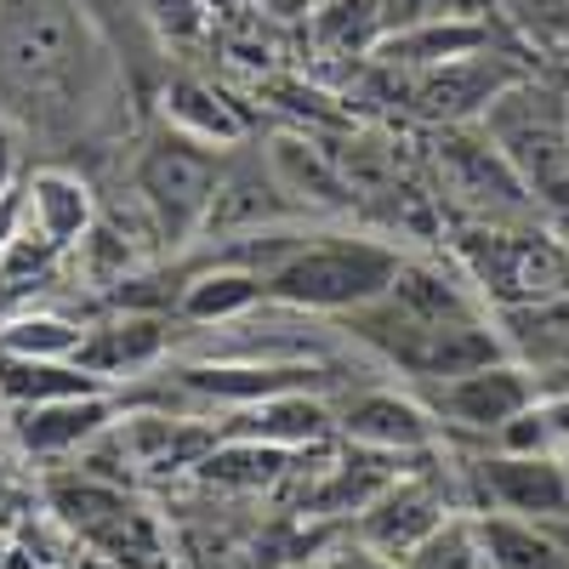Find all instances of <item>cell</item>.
<instances>
[{
  "label": "cell",
  "mask_w": 569,
  "mask_h": 569,
  "mask_svg": "<svg viewBox=\"0 0 569 569\" xmlns=\"http://www.w3.org/2000/svg\"><path fill=\"white\" fill-rule=\"evenodd\" d=\"M109 52L74 0H0V114L74 131L103 109Z\"/></svg>",
  "instance_id": "6da1fadb"
},
{
  "label": "cell",
  "mask_w": 569,
  "mask_h": 569,
  "mask_svg": "<svg viewBox=\"0 0 569 569\" xmlns=\"http://www.w3.org/2000/svg\"><path fill=\"white\" fill-rule=\"evenodd\" d=\"M450 251L490 313H525L569 291V240L552 222H461Z\"/></svg>",
  "instance_id": "7a4b0ae2"
},
{
  "label": "cell",
  "mask_w": 569,
  "mask_h": 569,
  "mask_svg": "<svg viewBox=\"0 0 569 569\" xmlns=\"http://www.w3.org/2000/svg\"><path fill=\"white\" fill-rule=\"evenodd\" d=\"M405 251L376 233H302L297 251L284 257L262 284L268 302L297 308V313H359L393 284Z\"/></svg>",
  "instance_id": "3957f363"
},
{
  "label": "cell",
  "mask_w": 569,
  "mask_h": 569,
  "mask_svg": "<svg viewBox=\"0 0 569 569\" xmlns=\"http://www.w3.org/2000/svg\"><path fill=\"white\" fill-rule=\"evenodd\" d=\"M479 131L507 154V166L525 177L547 222L569 228V98L552 80L525 74L479 114Z\"/></svg>",
  "instance_id": "277c9868"
},
{
  "label": "cell",
  "mask_w": 569,
  "mask_h": 569,
  "mask_svg": "<svg viewBox=\"0 0 569 569\" xmlns=\"http://www.w3.org/2000/svg\"><path fill=\"white\" fill-rule=\"evenodd\" d=\"M427 188L450 211V222H547L536 194L507 166V154L479 131V126H433L427 137Z\"/></svg>",
  "instance_id": "5b68a950"
},
{
  "label": "cell",
  "mask_w": 569,
  "mask_h": 569,
  "mask_svg": "<svg viewBox=\"0 0 569 569\" xmlns=\"http://www.w3.org/2000/svg\"><path fill=\"white\" fill-rule=\"evenodd\" d=\"M342 330L353 342H365L382 365H393L399 376H410L416 388H439L450 376H467L490 359H507L501 337L490 319H472V325H427V319H410L399 308H388L376 297L370 308L348 313Z\"/></svg>",
  "instance_id": "8992f818"
},
{
  "label": "cell",
  "mask_w": 569,
  "mask_h": 569,
  "mask_svg": "<svg viewBox=\"0 0 569 569\" xmlns=\"http://www.w3.org/2000/svg\"><path fill=\"white\" fill-rule=\"evenodd\" d=\"M222 149L188 137L177 126L154 131L142 142V154L131 166V194L149 217V233L160 246H188L206 233L211 200H217V182H222Z\"/></svg>",
  "instance_id": "52a82bcc"
},
{
  "label": "cell",
  "mask_w": 569,
  "mask_h": 569,
  "mask_svg": "<svg viewBox=\"0 0 569 569\" xmlns=\"http://www.w3.org/2000/svg\"><path fill=\"white\" fill-rule=\"evenodd\" d=\"M52 512L63 525L86 541L98 547L109 563L120 569H154L166 558V536L154 525V512H142L126 485L103 479V472H74V479H52Z\"/></svg>",
  "instance_id": "ba28073f"
},
{
  "label": "cell",
  "mask_w": 569,
  "mask_h": 569,
  "mask_svg": "<svg viewBox=\"0 0 569 569\" xmlns=\"http://www.w3.org/2000/svg\"><path fill=\"white\" fill-rule=\"evenodd\" d=\"M382 74H388V98L399 103V114L421 126H479V114L530 69H518L501 46H490V52H472V58L421 69V74H393V69Z\"/></svg>",
  "instance_id": "9c48e42d"
},
{
  "label": "cell",
  "mask_w": 569,
  "mask_h": 569,
  "mask_svg": "<svg viewBox=\"0 0 569 569\" xmlns=\"http://www.w3.org/2000/svg\"><path fill=\"white\" fill-rule=\"evenodd\" d=\"M222 439V427H206L194 416H177V410H131L114 416V427L91 445V467L86 472H103L120 467L126 479H177V472H194Z\"/></svg>",
  "instance_id": "30bf717a"
},
{
  "label": "cell",
  "mask_w": 569,
  "mask_h": 569,
  "mask_svg": "<svg viewBox=\"0 0 569 569\" xmlns=\"http://www.w3.org/2000/svg\"><path fill=\"white\" fill-rule=\"evenodd\" d=\"M467 479V512H501V518H541V525H569V461L563 456H507L490 450Z\"/></svg>",
  "instance_id": "8fae6325"
},
{
  "label": "cell",
  "mask_w": 569,
  "mask_h": 569,
  "mask_svg": "<svg viewBox=\"0 0 569 569\" xmlns=\"http://www.w3.org/2000/svg\"><path fill=\"white\" fill-rule=\"evenodd\" d=\"M450 512H467V507L445 490L439 472L410 467V472H399V479L376 496L365 512H353V541L370 547V552H382V558H393V563H405L427 536L445 525Z\"/></svg>",
  "instance_id": "7c38bea8"
},
{
  "label": "cell",
  "mask_w": 569,
  "mask_h": 569,
  "mask_svg": "<svg viewBox=\"0 0 569 569\" xmlns=\"http://www.w3.org/2000/svg\"><path fill=\"white\" fill-rule=\"evenodd\" d=\"M541 399V382L530 365L512 359H490L467 376H450V382L427 388V410L439 416V427H456V433L472 439H496L512 416H525Z\"/></svg>",
  "instance_id": "4fadbf2b"
},
{
  "label": "cell",
  "mask_w": 569,
  "mask_h": 569,
  "mask_svg": "<svg viewBox=\"0 0 569 569\" xmlns=\"http://www.w3.org/2000/svg\"><path fill=\"white\" fill-rule=\"evenodd\" d=\"M171 353V319L149 308H120L98 325H86L74 365L91 370L98 382H137V376L160 370Z\"/></svg>",
  "instance_id": "5bb4252c"
},
{
  "label": "cell",
  "mask_w": 569,
  "mask_h": 569,
  "mask_svg": "<svg viewBox=\"0 0 569 569\" xmlns=\"http://www.w3.org/2000/svg\"><path fill=\"white\" fill-rule=\"evenodd\" d=\"M291 217H302V206L284 194L268 160H228L200 240H246V233L291 228Z\"/></svg>",
  "instance_id": "9a60e30c"
},
{
  "label": "cell",
  "mask_w": 569,
  "mask_h": 569,
  "mask_svg": "<svg viewBox=\"0 0 569 569\" xmlns=\"http://www.w3.org/2000/svg\"><path fill=\"white\" fill-rule=\"evenodd\" d=\"M337 433H342L348 445L388 450V456H433V450H439V416L427 410V399L370 388V393L342 399Z\"/></svg>",
  "instance_id": "2e32d148"
},
{
  "label": "cell",
  "mask_w": 569,
  "mask_h": 569,
  "mask_svg": "<svg viewBox=\"0 0 569 569\" xmlns=\"http://www.w3.org/2000/svg\"><path fill=\"white\" fill-rule=\"evenodd\" d=\"M330 433H337V410L313 399L308 388L257 399L222 421V439H251V445H273V450H319Z\"/></svg>",
  "instance_id": "e0dca14e"
},
{
  "label": "cell",
  "mask_w": 569,
  "mask_h": 569,
  "mask_svg": "<svg viewBox=\"0 0 569 569\" xmlns=\"http://www.w3.org/2000/svg\"><path fill=\"white\" fill-rule=\"evenodd\" d=\"M120 405L109 393L91 399H52V405H23L12 410V433L29 456H69V450H91L109 427H114Z\"/></svg>",
  "instance_id": "ac0fdd59"
},
{
  "label": "cell",
  "mask_w": 569,
  "mask_h": 569,
  "mask_svg": "<svg viewBox=\"0 0 569 569\" xmlns=\"http://www.w3.org/2000/svg\"><path fill=\"white\" fill-rule=\"evenodd\" d=\"M23 222L69 257L91 240V228H98V200H91V188L74 171L40 166L34 177H23Z\"/></svg>",
  "instance_id": "d6986e66"
},
{
  "label": "cell",
  "mask_w": 569,
  "mask_h": 569,
  "mask_svg": "<svg viewBox=\"0 0 569 569\" xmlns=\"http://www.w3.org/2000/svg\"><path fill=\"white\" fill-rule=\"evenodd\" d=\"M490 46H496L490 18H445V23L382 34L370 63L393 69V74H421V69H439V63H456V58H472V52H490Z\"/></svg>",
  "instance_id": "ffe728a7"
},
{
  "label": "cell",
  "mask_w": 569,
  "mask_h": 569,
  "mask_svg": "<svg viewBox=\"0 0 569 569\" xmlns=\"http://www.w3.org/2000/svg\"><path fill=\"white\" fill-rule=\"evenodd\" d=\"M268 166L302 211H353L348 182H342L337 160H330V149L319 137H273Z\"/></svg>",
  "instance_id": "44dd1931"
},
{
  "label": "cell",
  "mask_w": 569,
  "mask_h": 569,
  "mask_svg": "<svg viewBox=\"0 0 569 569\" xmlns=\"http://www.w3.org/2000/svg\"><path fill=\"white\" fill-rule=\"evenodd\" d=\"M268 302V284L251 268H233V262H211L200 273H188V284L177 291V313L188 325H240Z\"/></svg>",
  "instance_id": "7402d4cb"
},
{
  "label": "cell",
  "mask_w": 569,
  "mask_h": 569,
  "mask_svg": "<svg viewBox=\"0 0 569 569\" xmlns=\"http://www.w3.org/2000/svg\"><path fill=\"white\" fill-rule=\"evenodd\" d=\"M490 552V569H569V525H541V518H501L472 512Z\"/></svg>",
  "instance_id": "603a6c76"
},
{
  "label": "cell",
  "mask_w": 569,
  "mask_h": 569,
  "mask_svg": "<svg viewBox=\"0 0 569 569\" xmlns=\"http://www.w3.org/2000/svg\"><path fill=\"white\" fill-rule=\"evenodd\" d=\"M91 393H109V382H98V376L80 370L74 359H12V353H0V399L12 410L52 405V399H91Z\"/></svg>",
  "instance_id": "cb8c5ba5"
},
{
  "label": "cell",
  "mask_w": 569,
  "mask_h": 569,
  "mask_svg": "<svg viewBox=\"0 0 569 569\" xmlns=\"http://www.w3.org/2000/svg\"><path fill=\"white\" fill-rule=\"evenodd\" d=\"M291 467H297V450H273V445H251V439H217V450L194 467V479L211 490L257 496V490H273L291 479Z\"/></svg>",
  "instance_id": "d4e9b609"
},
{
  "label": "cell",
  "mask_w": 569,
  "mask_h": 569,
  "mask_svg": "<svg viewBox=\"0 0 569 569\" xmlns=\"http://www.w3.org/2000/svg\"><path fill=\"white\" fill-rule=\"evenodd\" d=\"M166 126L211 142V149H233V142L246 137V114L233 109L211 80H194V74H177L166 86Z\"/></svg>",
  "instance_id": "484cf974"
},
{
  "label": "cell",
  "mask_w": 569,
  "mask_h": 569,
  "mask_svg": "<svg viewBox=\"0 0 569 569\" xmlns=\"http://www.w3.org/2000/svg\"><path fill=\"white\" fill-rule=\"evenodd\" d=\"M382 7L376 0H325L313 12V40L330 58H370L382 46Z\"/></svg>",
  "instance_id": "4316f807"
},
{
  "label": "cell",
  "mask_w": 569,
  "mask_h": 569,
  "mask_svg": "<svg viewBox=\"0 0 569 569\" xmlns=\"http://www.w3.org/2000/svg\"><path fill=\"white\" fill-rule=\"evenodd\" d=\"M80 337H86V325L63 313H40V308L0 319V353H12V359H74Z\"/></svg>",
  "instance_id": "83f0119b"
},
{
  "label": "cell",
  "mask_w": 569,
  "mask_h": 569,
  "mask_svg": "<svg viewBox=\"0 0 569 569\" xmlns=\"http://www.w3.org/2000/svg\"><path fill=\"white\" fill-rule=\"evenodd\" d=\"M405 569H490L479 518H472V512H450L445 525L405 558Z\"/></svg>",
  "instance_id": "f1b7e54d"
},
{
  "label": "cell",
  "mask_w": 569,
  "mask_h": 569,
  "mask_svg": "<svg viewBox=\"0 0 569 569\" xmlns=\"http://www.w3.org/2000/svg\"><path fill=\"white\" fill-rule=\"evenodd\" d=\"M382 7V29H421V23H445V18H485L490 0H376Z\"/></svg>",
  "instance_id": "f546056e"
},
{
  "label": "cell",
  "mask_w": 569,
  "mask_h": 569,
  "mask_svg": "<svg viewBox=\"0 0 569 569\" xmlns=\"http://www.w3.org/2000/svg\"><path fill=\"white\" fill-rule=\"evenodd\" d=\"M297 569H405V563H393V558H382V552H370V547L348 541V547H330V552L302 558Z\"/></svg>",
  "instance_id": "4dcf8cb0"
},
{
  "label": "cell",
  "mask_w": 569,
  "mask_h": 569,
  "mask_svg": "<svg viewBox=\"0 0 569 569\" xmlns=\"http://www.w3.org/2000/svg\"><path fill=\"white\" fill-rule=\"evenodd\" d=\"M23 177H18V137H12V120L0 114V194H12Z\"/></svg>",
  "instance_id": "1f68e13d"
},
{
  "label": "cell",
  "mask_w": 569,
  "mask_h": 569,
  "mask_svg": "<svg viewBox=\"0 0 569 569\" xmlns=\"http://www.w3.org/2000/svg\"><path fill=\"white\" fill-rule=\"evenodd\" d=\"M0 512H7V479H0Z\"/></svg>",
  "instance_id": "d6a6232c"
}]
</instances>
